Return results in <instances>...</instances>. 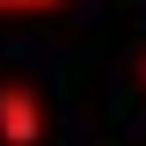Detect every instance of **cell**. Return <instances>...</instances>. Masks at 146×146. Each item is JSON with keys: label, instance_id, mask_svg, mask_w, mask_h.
Segmentation results:
<instances>
[{"label": "cell", "instance_id": "obj_3", "mask_svg": "<svg viewBox=\"0 0 146 146\" xmlns=\"http://www.w3.org/2000/svg\"><path fill=\"white\" fill-rule=\"evenodd\" d=\"M139 80H146V58H139Z\"/></svg>", "mask_w": 146, "mask_h": 146}, {"label": "cell", "instance_id": "obj_2", "mask_svg": "<svg viewBox=\"0 0 146 146\" xmlns=\"http://www.w3.org/2000/svg\"><path fill=\"white\" fill-rule=\"evenodd\" d=\"M51 7H66V0H0V15H51Z\"/></svg>", "mask_w": 146, "mask_h": 146}, {"label": "cell", "instance_id": "obj_1", "mask_svg": "<svg viewBox=\"0 0 146 146\" xmlns=\"http://www.w3.org/2000/svg\"><path fill=\"white\" fill-rule=\"evenodd\" d=\"M44 139V95L29 80H0V146H36Z\"/></svg>", "mask_w": 146, "mask_h": 146}]
</instances>
